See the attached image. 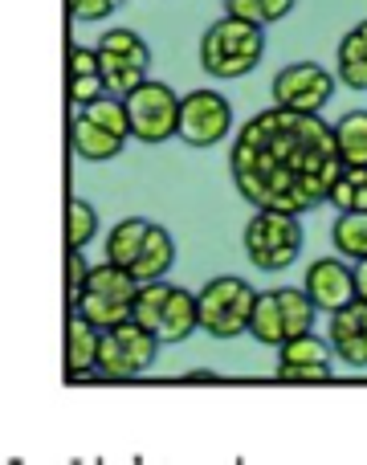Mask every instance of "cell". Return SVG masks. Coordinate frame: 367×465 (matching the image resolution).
Masks as SVG:
<instances>
[{"label":"cell","mask_w":367,"mask_h":465,"mask_svg":"<svg viewBox=\"0 0 367 465\" xmlns=\"http://www.w3.org/2000/svg\"><path fill=\"white\" fill-rule=\"evenodd\" d=\"M224 13L233 16H245L253 25H278L282 16H290L294 0H221Z\"/></svg>","instance_id":"obj_27"},{"label":"cell","mask_w":367,"mask_h":465,"mask_svg":"<svg viewBox=\"0 0 367 465\" xmlns=\"http://www.w3.org/2000/svg\"><path fill=\"white\" fill-rule=\"evenodd\" d=\"M327 339L335 347L339 363L347 368H367V302L352 298L339 311L327 314Z\"/></svg>","instance_id":"obj_13"},{"label":"cell","mask_w":367,"mask_h":465,"mask_svg":"<svg viewBox=\"0 0 367 465\" xmlns=\"http://www.w3.org/2000/svg\"><path fill=\"white\" fill-rule=\"evenodd\" d=\"M98 343H103V327H94L86 314L70 306V319H65V380L98 376Z\"/></svg>","instance_id":"obj_14"},{"label":"cell","mask_w":367,"mask_h":465,"mask_svg":"<svg viewBox=\"0 0 367 465\" xmlns=\"http://www.w3.org/2000/svg\"><path fill=\"white\" fill-rule=\"evenodd\" d=\"M94 237H98V213H94V204L74 196V201L65 204V245H70V249H86Z\"/></svg>","instance_id":"obj_25"},{"label":"cell","mask_w":367,"mask_h":465,"mask_svg":"<svg viewBox=\"0 0 367 465\" xmlns=\"http://www.w3.org/2000/svg\"><path fill=\"white\" fill-rule=\"evenodd\" d=\"M180 103L184 98L168 82L147 78L127 94V114H131V139L139 143H168L180 139Z\"/></svg>","instance_id":"obj_8"},{"label":"cell","mask_w":367,"mask_h":465,"mask_svg":"<svg viewBox=\"0 0 367 465\" xmlns=\"http://www.w3.org/2000/svg\"><path fill=\"white\" fill-rule=\"evenodd\" d=\"M335 347H331L327 335H294L278 347V380H290V384H327L335 380Z\"/></svg>","instance_id":"obj_11"},{"label":"cell","mask_w":367,"mask_h":465,"mask_svg":"<svg viewBox=\"0 0 367 465\" xmlns=\"http://www.w3.org/2000/svg\"><path fill=\"white\" fill-rule=\"evenodd\" d=\"M303 290L314 298V306H319L322 314L339 311L343 302H352L355 298V262H347L343 253L319 257V262L306 265Z\"/></svg>","instance_id":"obj_12"},{"label":"cell","mask_w":367,"mask_h":465,"mask_svg":"<svg viewBox=\"0 0 367 465\" xmlns=\"http://www.w3.org/2000/svg\"><path fill=\"white\" fill-rule=\"evenodd\" d=\"M144 282L127 270V265H114V262H103V265H90V278L82 286V294L74 298V311H82L94 327H114V322H127L131 311H135V294Z\"/></svg>","instance_id":"obj_5"},{"label":"cell","mask_w":367,"mask_h":465,"mask_svg":"<svg viewBox=\"0 0 367 465\" xmlns=\"http://www.w3.org/2000/svg\"><path fill=\"white\" fill-rule=\"evenodd\" d=\"M90 278V262H86V249H70L65 245V298H78L82 286H86Z\"/></svg>","instance_id":"obj_28"},{"label":"cell","mask_w":367,"mask_h":465,"mask_svg":"<svg viewBox=\"0 0 367 465\" xmlns=\"http://www.w3.org/2000/svg\"><path fill=\"white\" fill-rule=\"evenodd\" d=\"M233 135V103L221 90H188L180 103V139L188 147H216Z\"/></svg>","instance_id":"obj_10"},{"label":"cell","mask_w":367,"mask_h":465,"mask_svg":"<svg viewBox=\"0 0 367 465\" xmlns=\"http://www.w3.org/2000/svg\"><path fill=\"white\" fill-rule=\"evenodd\" d=\"M196 302H200V331L204 335L237 339V335H249L257 290L245 278H237V273H221V278H208L196 290Z\"/></svg>","instance_id":"obj_4"},{"label":"cell","mask_w":367,"mask_h":465,"mask_svg":"<svg viewBox=\"0 0 367 465\" xmlns=\"http://www.w3.org/2000/svg\"><path fill=\"white\" fill-rule=\"evenodd\" d=\"M335 74L347 90H367V21L343 33L335 49Z\"/></svg>","instance_id":"obj_19"},{"label":"cell","mask_w":367,"mask_h":465,"mask_svg":"<svg viewBox=\"0 0 367 465\" xmlns=\"http://www.w3.org/2000/svg\"><path fill=\"white\" fill-rule=\"evenodd\" d=\"M327 204H335V213H367V163H343Z\"/></svg>","instance_id":"obj_22"},{"label":"cell","mask_w":367,"mask_h":465,"mask_svg":"<svg viewBox=\"0 0 367 465\" xmlns=\"http://www.w3.org/2000/svg\"><path fill=\"white\" fill-rule=\"evenodd\" d=\"M172 270H176V237L164 225H152L135 265H131V273H135L139 282H160V278H168Z\"/></svg>","instance_id":"obj_18"},{"label":"cell","mask_w":367,"mask_h":465,"mask_svg":"<svg viewBox=\"0 0 367 465\" xmlns=\"http://www.w3.org/2000/svg\"><path fill=\"white\" fill-rule=\"evenodd\" d=\"M241 245H245V257L253 270L265 273L290 270L298 262V253H303V217L282 209H253Z\"/></svg>","instance_id":"obj_3"},{"label":"cell","mask_w":367,"mask_h":465,"mask_svg":"<svg viewBox=\"0 0 367 465\" xmlns=\"http://www.w3.org/2000/svg\"><path fill=\"white\" fill-rule=\"evenodd\" d=\"M98 94H106V74H103V62H98V49L74 45L70 49V103L86 106Z\"/></svg>","instance_id":"obj_17"},{"label":"cell","mask_w":367,"mask_h":465,"mask_svg":"<svg viewBox=\"0 0 367 465\" xmlns=\"http://www.w3.org/2000/svg\"><path fill=\"white\" fill-rule=\"evenodd\" d=\"M196 331H200V302H196V294H192V290H184V286H172L155 335H160V343H184V339H192Z\"/></svg>","instance_id":"obj_16"},{"label":"cell","mask_w":367,"mask_h":465,"mask_svg":"<svg viewBox=\"0 0 367 465\" xmlns=\"http://www.w3.org/2000/svg\"><path fill=\"white\" fill-rule=\"evenodd\" d=\"M335 131V147L343 163H367V111H347L339 114V123H331Z\"/></svg>","instance_id":"obj_23"},{"label":"cell","mask_w":367,"mask_h":465,"mask_svg":"<svg viewBox=\"0 0 367 465\" xmlns=\"http://www.w3.org/2000/svg\"><path fill=\"white\" fill-rule=\"evenodd\" d=\"M335 82H339V74H331L319 62H290L273 74L270 94H273V103L290 106V111L322 114V106L335 98Z\"/></svg>","instance_id":"obj_9"},{"label":"cell","mask_w":367,"mask_h":465,"mask_svg":"<svg viewBox=\"0 0 367 465\" xmlns=\"http://www.w3.org/2000/svg\"><path fill=\"white\" fill-rule=\"evenodd\" d=\"M119 5L123 0H65L74 21H103V16H111Z\"/></svg>","instance_id":"obj_29"},{"label":"cell","mask_w":367,"mask_h":465,"mask_svg":"<svg viewBox=\"0 0 367 465\" xmlns=\"http://www.w3.org/2000/svg\"><path fill=\"white\" fill-rule=\"evenodd\" d=\"M262 57H265V25H253L245 16L224 13L200 37V65H204V74H213L221 82L253 74L262 65Z\"/></svg>","instance_id":"obj_2"},{"label":"cell","mask_w":367,"mask_h":465,"mask_svg":"<svg viewBox=\"0 0 367 465\" xmlns=\"http://www.w3.org/2000/svg\"><path fill=\"white\" fill-rule=\"evenodd\" d=\"M331 245H335V253H343L347 262H363L367 257V213H335Z\"/></svg>","instance_id":"obj_24"},{"label":"cell","mask_w":367,"mask_h":465,"mask_svg":"<svg viewBox=\"0 0 367 465\" xmlns=\"http://www.w3.org/2000/svg\"><path fill=\"white\" fill-rule=\"evenodd\" d=\"M155 351H160V335L155 331H147L135 319L114 322V327L103 331V343H98V376L135 380L155 363Z\"/></svg>","instance_id":"obj_6"},{"label":"cell","mask_w":367,"mask_h":465,"mask_svg":"<svg viewBox=\"0 0 367 465\" xmlns=\"http://www.w3.org/2000/svg\"><path fill=\"white\" fill-rule=\"evenodd\" d=\"M229 172L245 204L303 217L327 204L343 160L335 147V131L331 123H322V114L273 103L237 131L229 147Z\"/></svg>","instance_id":"obj_1"},{"label":"cell","mask_w":367,"mask_h":465,"mask_svg":"<svg viewBox=\"0 0 367 465\" xmlns=\"http://www.w3.org/2000/svg\"><path fill=\"white\" fill-rule=\"evenodd\" d=\"M355 298H363L367 302V257L363 262H355Z\"/></svg>","instance_id":"obj_30"},{"label":"cell","mask_w":367,"mask_h":465,"mask_svg":"<svg viewBox=\"0 0 367 465\" xmlns=\"http://www.w3.org/2000/svg\"><path fill=\"white\" fill-rule=\"evenodd\" d=\"M98 62L106 74V94L127 98L135 86H144L152 74V45L135 29H106L94 41Z\"/></svg>","instance_id":"obj_7"},{"label":"cell","mask_w":367,"mask_h":465,"mask_svg":"<svg viewBox=\"0 0 367 465\" xmlns=\"http://www.w3.org/2000/svg\"><path fill=\"white\" fill-rule=\"evenodd\" d=\"M249 335H253L262 347H282L290 339V327H286V314H282L278 290H257L253 319H249Z\"/></svg>","instance_id":"obj_20"},{"label":"cell","mask_w":367,"mask_h":465,"mask_svg":"<svg viewBox=\"0 0 367 465\" xmlns=\"http://www.w3.org/2000/svg\"><path fill=\"white\" fill-rule=\"evenodd\" d=\"M168 294H172V282L168 278L144 282V286H139V294H135V311H131V319L144 322L147 331H155V327H160V314H164V302H168Z\"/></svg>","instance_id":"obj_26"},{"label":"cell","mask_w":367,"mask_h":465,"mask_svg":"<svg viewBox=\"0 0 367 465\" xmlns=\"http://www.w3.org/2000/svg\"><path fill=\"white\" fill-rule=\"evenodd\" d=\"M70 147H74V155L78 160H86V163H106V160H114V155L127 147V139L119 135V131H111V127H103V123H94L90 114H74V123H70Z\"/></svg>","instance_id":"obj_15"},{"label":"cell","mask_w":367,"mask_h":465,"mask_svg":"<svg viewBox=\"0 0 367 465\" xmlns=\"http://www.w3.org/2000/svg\"><path fill=\"white\" fill-rule=\"evenodd\" d=\"M155 221H147V217H123L119 225H111V232H106V241H103V253H106V262H114V265H135V257H139V249H144V241H147V232H152Z\"/></svg>","instance_id":"obj_21"}]
</instances>
